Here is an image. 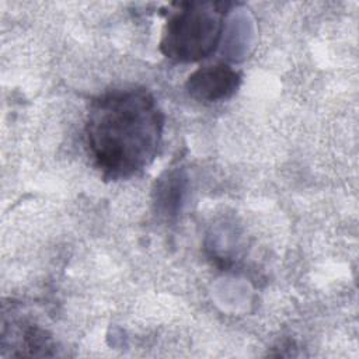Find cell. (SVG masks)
<instances>
[{"instance_id": "1", "label": "cell", "mask_w": 359, "mask_h": 359, "mask_svg": "<svg viewBox=\"0 0 359 359\" xmlns=\"http://www.w3.org/2000/svg\"><path fill=\"white\" fill-rule=\"evenodd\" d=\"M164 115L143 87L121 88L95 97L88 107L84 135L88 154L105 180H126L156 158Z\"/></svg>"}, {"instance_id": "2", "label": "cell", "mask_w": 359, "mask_h": 359, "mask_svg": "<svg viewBox=\"0 0 359 359\" xmlns=\"http://www.w3.org/2000/svg\"><path fill=\"white\" fill-rule=\"evenodd\" d=\"M168 17L160 39V52L175 62H198L212 55L222 38L224 17L231 3L184 1Z\"/></svg>"}, {"instance_id": "3", "label": "cell", "mask_w": 359, "mask_h": 359, "mask_svg": "<svg viewBox=\"0 0 359 359\" xmlns=\"http://www.w3.org/2000/svg\"><path fill=\"white\" fill-rule=\"evenodd\" d=\"M241 76L226 63L206 65L196 69L187 80V91L196 101L217 102L234 95Z\"/></svg>"}, {"instance_id": "4", "label": "cell", "mask_w": 359, "mask_h": 359, "mask_svg": "<svg viewBox=\"0 0 359 359\" xmlns=\"http://www.w3.org/2000/svg\"><path fill=\"white\" fill-rule=\"evenodd\" d=\"M187 191V178L180 171H167L156 182L154 201L156 208L164 215H177L181 209L184 194Z\"/></svg>"}]
</instances>
